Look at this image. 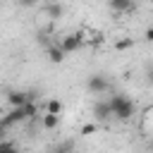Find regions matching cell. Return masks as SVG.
Instances as JSON below:
<instances>
[{
    "instance_id": "obj_15",
    "label": "cell",
    "mask_w": 153,
    "mask_h": 153,
    "mask_svg": "<svg viewBox=\"0 0 153 153\" xmlns=\"http://www.w3.org/2000/svg\"><path fill=\"white\" fill-rule=\"evenodd\" d=\"M146 41H148V43H153V26H148V29H146Z\"/></svg>"
},
{
    "instance_id": "obj_1",
    "label": "cell",
    "mask_w": 153,
    "mask_h": 153,
    "mask_svg": "<svg viewBox=\"0 0 153 153\" xmlns=\"http://www.w3.org/2000/svg\"><path fill=\"white\" fill-rule=\"evenodd\" d=\"M108 100H110L112 112H115V117H117L120 122H129V120L134 117L136 105H134V100H131V98H127L124 93H115V96H110Z\"/></svg>"
},
{
    "instance_id": "obj_4",
    "label": "cell",
    "mask_w": 153,
    "mask_h": 153,
    "mask_svg": "<svg viewBox=\"0 0 153 153\" xmlns=\"http://www.w3.org/2000/svg\"><path fill=\"white\" fill-rule=\"evenodd\" d=\"M86 88H88L91 93L100 96V93H105V91L110 88V84H108V79H105L103 74H91L88 81H86Z\"/></svg>"
},
{
    "instance_id": "obj_8",
    "label": "cell",
    "mask_w": 153,
    "mask_h": 153,
    "mask_svg": "<svg viewBox=\"0 0 153 153\" xmlns=\"http://www.w3.org/2000/svg\"><path fill=\"white\" fill-rule=\"evenodd\" d=\"M65 55H67V53L62 50V45H50V48H48V60H50L53 65H60V62L65 60Z\"/></svg>"
},
{
    "instance_id": "obj_16",
    "label": "cell",
    "mask_w": 153,
    "mask_h": 153,
    "mask_svg": "<svg viewBox=\"0 0 153 153\" xmlns=\"http://www.w3.org/2000/svg\"><path fill=\"white\" fill-rule=\"evenodd\" d=\"M36 0H19V5H24V7H31Z\"/></svg>"
},
{
    "instance_id": "obj_12",
    "label": "cell",
    "mask_w": 153,
    "mask_h": 153,
    "mask_svg": "<svg viewBox=\"0 0 153 153\" xmlns=\"http://www.w3.org/2000/svg\"><path fill=\"white\" fill-rule=\"evenodd\" d=\"M84 36H88L86 43H91V45H100L103 43V33L100 31H91V33H84Z\"/></svg>"
},
{
    "instance_id": "obj_14",
    "label": "cell",
    "mask_w": 153,
    "mask_h": 153,
    "mask_svg": "<svg viewBox=\"0 0 153 153\" xmlns=\"http://www.w3.org/2000/svg\"><path fill=\"white\" fill-rule=\"evenodd\" d=\"M131 45H134V38H122V41L115 43V50H127V48H131Z\"/></svg>"
},
{
    "instance_id": "obj_13",
    "label": "cell",
    "mask_w": 153,
    "mask_h": 153,
    "mask_svg": "<svg viewBox=\"0 0 153 153\" xmlns=\"http://www.w3.org/2000/svg\"><path fill=\"white\" fill-rule=\"evenodd\" d=\"M96 131H98V122H88V124L81 127V136H91V134H96Z\"/></svg>"
},
{
    "instance_id": "obj_10",
    "label": "cell",
    "mask_w": 153,
    "mask_h": 153,
    "mask_svg": "<svg viewBox=\"0 0 153 153\" xmlns=\"http://www.w3.org/2000/svg\"><path fill=\"white\" fill-rule=\"evenodd\" d=\"M62 12H65V10H62L60 2H48V5H45V14H48L50 19H60Z\"/></svg>"
},
{
    "instance_id": "obj_7",
    "label": "cell",
    "mask_w": 153,
    "mask_h": 153,
    "mask_svg": "<svg viewBox=\"0 0 153 153\" xmlns=\"http://www.w3.org/2000/svg\"><path fill=\"white\" fill-rule=\"evenodd\" d=\"M57 124H60V115H55V112H45V115H41V127H43L45 131L57 129Z\"/></svg>"
},
{
    "instance_id": "obj_11",
    "label": "cell",
    "mask_w": 153,
    "mask_h": 153,
    "mask_svg": "<svg viewBox=\"0 0 153 153\" xmlns=\"http://www.w3.org/2000/svg\"><path fill=\"white\" fill-rule=\"evenodd\" d=\"M62 100H57V98H50V100H45V112H55V115H62Z\"/></svg>"
},
{
    "instance_id": "obj_3",
    "label": "cell",
    "mask_w": 153,
    "mask_h": 153,
    "mask_svg": "<svg viewBox=\"0 0 153 153\" xmlns=\"http://www.w3.org/2000/svg\"><path fill=\"white\" fill-rule=\"evenodd\" d=\"M84 43H86V36H84V31L67 33V36H62V38H60V45H62V50H65V53H76V50H79Z\"/></svg>"
},
{
    "instance_id": "obj_2",
    "label": "cell",
    "mask_w": 153,
    "mask_h": 153,
    "mask_svg": "<svg viewBox=\"0 0 153 153\" xmlns=\"http://www.w3.org/2000/svg\"><path fill=\"white\" fill-rule=\"evenodd\" d=\"M29 117H26V110H24V105H14L2 120H0V136H5V131L10 129V127H14V124H22V122H26Z\"/></svg>"
},
{
    "instance_id": "obj_17",
    "label": "cell",
    "mask_w": 153,
    "mask_h": 153,
    "mask_svg": "<svg viewBox=\"0 0 153 153\" xmlns=\"http://www.w3.org/2000/svg\"><path fill=\"white\" fill-rule=\"evenodd\" d=\"M148 79H151V81H153V67H151V72H148Z\"/></svg>"
},
{
    "instance_id": "obj_5",
    "label": "cell",
    "mask_w": 153,
    "mask_h": 153,
    "mask_svg": "<svg viewBox=\"0 0 153 153\" xmlns=\"http://www.w3.org/2000/svg\"><path fill=\"white\" fill-rule=\"evenodd\" d=\"M112 115H115V112H112L110 100H96V105H93V117H96V122H108Z\"/></svg>"
},
{
    "instance_id": "obj_9",
    "label": "cell",
    "mask_w": 153,
    "mask_h": 153,
    "mask_svg": "<svg viewBox=\"0 0 153 153\" xmlns=\"http://www.w3.org/2000/svg\"><path fill=\"white\" fill-rule=\"evenodd\" d=\"M112 12H129L134 7V0H108Z\"/></svg>"
},
{
    "instance_id": "obj_6",
    "label": "cell",
    "mask_w": 153,
    "mask_h": 153,
    "mask_svg": "<svg viewBox=\"0 0 153 153\" xmlns=\"http://www.w3.org/2000/svg\"><path fill=\"white\" fill-rule=\"evenodd\" d=\"M29 98H33V93H26V91H10L7 93V103L14 108V105H24Z\"/></svg>"
}]
</instances>
